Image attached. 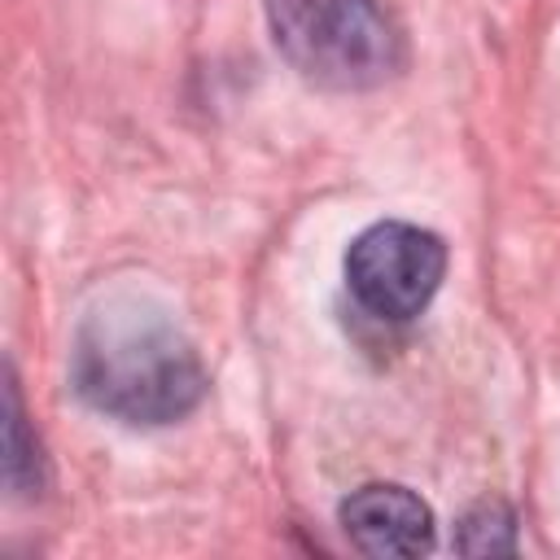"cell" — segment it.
<instances>
[{"label":"cell","instance_id":"7a4b0ae2","mask_svg":"<svg viewBox=\"0 0 560 560\" xmlns=\"http://www.w3.org/2000/svg\"><path fill=\"white\" fill-rule=\"evenodd\" d=\"M276 48L319 88H376L402 66V35L376 0H267Z\"/></svg>","mask_w":560,"mask_h":560},{"label":"cell","instance_id":"277c9868","mask_svg":"<svg viewBox=\"0 0 560 560\" xmlns=\"http://www.w3.org/2000/svg\"><path fill=\"white\" fill-rule=\"evenodd\" d=\"M346 538L368 556H424L433 547V512L407 486H363L341 503Z\"/></svg>","mask_w":560,"mask_h":560},{"label":"cell","instance_id":"6da1fadb","mask_svg":"<svg viewBox=\"0 0 560 560\" xmlns=\"http://www.w3.org/2000/svg\"><path fill=\"white\" fill-rule=\"evenodd\" d=\"M74 389L122 424H171L206 394L192 341L136 298L101 302L74 332Z\"/></svg>","mask_w":560,"mask_h":560},{"label":"cell","instance_id":"8992f818","mask_svg":"<svg viewBox=\"0 0 560 560\" xmlns=\"http://www.w3.org/2000/svg\"><path fill=\"white\" fill-rule=\"evenodd\" d=\"M39 468H44L39 442L35 446L26 442V411H22V398H18V381H9V455H4V477H9L13 490L31 494L44 481Z\"/></svg>","mask_w":560,"mask_h":560},{"label":"cell","instance_id":"5b68a950","mask_svg":"<svg viewBox=\"0 0 560 560\" xmlns=\"http://www.w3.org/2000/svg\"><path fill=\"white\" fill-rule=\"evenodd\" d=\"M455 551L464 556H499V551H516V516L508 503L486 499L477 508H468L459 516L455 529Z\"/></svg>","mask_w":560,"mask_h":560},{"label":"cell","instance_id":"3957f363","mask_svg":"<svg viewBox=\"0 0 560 560\" xmlns=\"http://www.w3.org/2000/svg\"><path fill=\"white\" fill-rule=\"evenodd\" d=\"M446 276V245L416 223H372L346 254L350 298L376 319L420 315Z\"/></svg>","mask_w":560,"mask_h":560}]
</instances>
